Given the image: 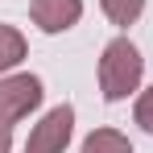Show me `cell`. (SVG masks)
I'll return each mask as SVG.
<instances>
[{
	"instance_id": "cell-1",
	"label": "cell",
	"mask_w": 153,
	"mask_h": 153,
	"mask_svg": "<svg viewBox=\"0 0 153 153\" xmlns=\"http://www.w3.org/2000/svg\"><path fill=\"white\" fill-rule=\"evenodd\" d=\"M145 75V58L128 37H112L100 54V91L108 103L128 100V91H137V83Z\"/></svg>"
},
{
	"instance_id": "cell-2",
	"label": "cell",
	"mask_w": 153,
	"mask_h": 153,
	"mask_svg": "<svg viewBox=\"0 0 153 153\" xmlns=\"http://www.w3.org/2000/svg\"><path fill=\"white\" fill-rule=\"evenodd\" d=\"M71 132H75V108L71 103H58L42 116V124L29 132L25 153H62L71 145Z\"/></svg>"
},
{
	"instance_id": "cell-3",
	"label": "cell",
	"mask_w": 153,
	"mask_h": 153,
	"mask_svg": "<svg viewBox=\"0 0 153 153\" xmlns=\"http://www.w3.org/2000/svg\"><path fill=\"white\" fill-rule=\"evenodd\" d=\"M42 79L37 75H8L0 79V120H8V124H17V120H25L29 112L42 103Z\"/></svg>"
},
{
	"instance_id": "cell-4",
	"label": "cell",
	"mask_w": 153,
	"mask_h": 153,
	"mask_svg": "<svg viewBox=\"0 0 153 153\" xmlns=\"http://www.w3.org/2000/svg\"><path fill=\"white\" fill-rule=\"evenodd\" d=\"M29 13H33V25L42 29V33H62V29L79 25L83 0H33Z\"/></svg>"
},
{
	"instance_id": "cell-5",
	"label": "cell",
	"mask_w": 153,
	"mask_h": 153,
	"mask_svg": "<svg viewBox=\"0 0 153 153\" xmlns=\"http://www.w3.org/2000/svg\"><path fill=\"white\" fill-rule=\"evenodd\" d=\"M83 153H132L124 132H116V128H95L87 141H83Z\"/></svg>"
},
{
	"instance_id": "cell-6",
	"label": "cell",
	"mask_w": 153,
	"mask_h": 153,
	"mask_svg": "<svg viewBox=\"0 0 153 153\" xmlns=\"http://www.w3.org/2000/svg\"><path fill=\"white\" fill-rule=\"evenodd\" d=\"M21 58H25V37H21L13 25H0V75L13 71Z\"/></svg>"
},
{
	"instance_id": "cell-7",
	"label": "cell",
	"mask_w": 153,
	"mask_h": 153,
	"mask_svg": "<svg viewBox=\"0 0 153 153\" xmlns=\"http://www.w3.org/2000/svg\"><path fill=\"white\" fill-rule=\"evenodd\" d=\"M100 4H103V13H108L112 25H132L145 13V0H100Z\"/></svg>"
},
{
	"instance_id": "cell-8",
	"label": "cell",
	"mask_w": 153,
	"mask_h": 153,
	"mask_svg": "<svg viewBox=\"0 0 153 153\" xmlns=\"http://www.w3.org/2000/svg\"><path fill=\"white\" fill-rule=\"evenodd\" d=\"M137 124L145 128V132H153V87L141 91V100H137Z\"/></svg>"
},
{
	"instance_id": "cell-9",
	"label": "cell",
	"mask_w": 153,
	"mask_h": 153,
	"mask_svg": "<svg viewBox=\"0 0 153 153\" xmlns=\"http://www.w3.org/2000/svg\"><path fill=\"white\" fill-rule=\"evenodd\" d=\"M0 153H13V124L0 120Z\"/></svg>"
}]
</instances>
